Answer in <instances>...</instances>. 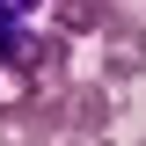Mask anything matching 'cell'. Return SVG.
Instances as JSON below:
<instances>
[{
  "instance_id": "obj_6",
  "label": "cell",
  "mask_w": 146,
  "mask_h": 146,
  "mask_svg": "<svg viewBox=\"0 0 146 146\" xmlns=\"http://www.w3.org/2000/svg\"><path fill=\"white\" fill-rule=\"evenodd\" d=\"M51 146H110V139H66V131H58V139H51Z\"/></svg>"
},
{
  "instance_id": "obj_5",
  "label": "cell",
  "mask_w": 146,
  "mask_h": 146,
  "mask_svg": "<svg viewBox=\"0 0 146 146\" xmlns=\"http://www.w3.org/2000/svg\"><path fill=\"white\" fill-rule=\"evenodd\" d=\"M15 29H22V7H7V0H0V44H7Z\"/></svg>"
},
{
  "instance_id": "obj_2",
  "label": "cell",
  "mask_w": 146,
  "mask_h": 146,
  "mask_svg": "<svg viewBox=\"0 0 146 146\" xmlns=\"http://www.w3.org/2000/svg\"><path fill=\"white\" fill-rule=\"evenodd\" d=\"M102 80L110 88L146 80V22L131 15V7H117V15L102 22Z\"/></svg>"
},
{
  "instance_id": "obj_8",
  "label": "cell",
  "mask_w": 146,
  "mask_h": 146,
  "mask_svg": "<svg viewBox=\"0 0 146 146\" xmlns=\"http://www.w3.org/2000/svg\"><path fill=\"white\" fill-rule=\"evenodd\" d=\"M139 146H146V139H139Z\"/></svg>"
},
{
  "instance_id": "obj_4",
  "label": "cell",
  "mask_w": 146,
  "mask_h": 146,
  "mask_svg": "<svg viewBox=\"0 0 146 146\" xmlns=\"http://www.w3.org/2000/svg\"><path fill=\"white\" fill-rule=\"evenodd\" d=\"M124 0H44V15H51V29L66 36H102V22L117 15Z\"/></svg>"
},
{
  "instance_id": "obj_3",
  "label": "cell",
  "mask_w": 146,
  "mask_h": 146,
  "mask_svg": "<svg viewBox=\"0 0 146 146\" xmlns=\"http://www.w3.org/2000/svg\"><path fill=\"white\" fill-rule=\"evenodd\" d=\"M58 139V95H36L22 110H0V146H51Z\"/></svg>"
},
{
  "instance_id": "obj_7",
  "label": "cell",
  "mask_w": 146,
  "mask_h": 146,
  "mask_svg": "<svg viewBox=\"0 0 146 146\" xmlns=\"http://www.w3.org/2000/svg\"><path fill=\"white\" fill-rule=\"evenodd\" d=\"M7 7H22V15H36V7H44V0H7Z\"/></svg>"
},
{
  "instance_id": "obj_1",
  "label": "cell",
  "mask_w": 146,
  "mask_h": 146,
  "mask_svg": "<svg viewBox=\"0 0 146 146\" xmlns=\"http://www.w3.org/2000/svg\"><path fill=\"white\" fill-rule=\"evenodd\" d=\"M110 124H117L110 80H80V73H73L66 88H58V131H66V139H110Z\"/></svg>"
}]
</instances>
